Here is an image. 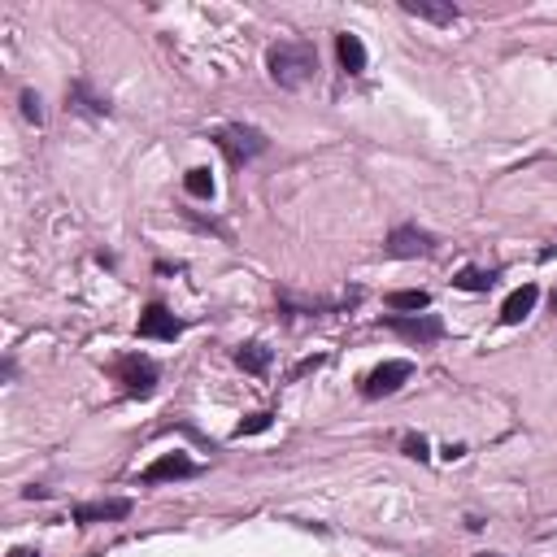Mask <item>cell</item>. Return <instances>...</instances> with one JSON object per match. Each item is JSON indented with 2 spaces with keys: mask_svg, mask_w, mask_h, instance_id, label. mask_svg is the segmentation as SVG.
Segmentation results:
<instances>
[{
  "mask_svg": "<svg viewBox=\"0 0 557 557\" xmlns=\"http://www.w3.org/2000/svg\"><path fill=\"white\" fill-rule=\"evenodd\" d=\"M266 70H270V79H275L278 87L297 92V87H305V83L314 79L319 53H314V44H305V40H278V44H270V53H266Z\"/></svg>",
  "mask_w": 557,
  "mask_h": 557,
  "instance_id": "1",
  "label": "cell"
},
{
  "mask_svg": "<svg viewBox=\"0 0 557 557\" xmlns=\"http://www.w3.org/2000/svg\"><path fill=\"white\" fill-rule=\"evenodd\" d=\"M214 144L227 153V161H231V166H244V161L261 157L270 139L261 136L258 127H248V122H227V127H218V131H214Z\"/></svg>",
  "mask_w": 557,
  "mask_h": 557,
  "instance_id": "2",
  "label": "cell"
},
{
  "mask_svg": "<svg viewBox=\"0 0 557 557\" xmlns=\"http://www.w3.org/2000/svg\"><path fill=\"white\" fill-rule=\"evenodd\" d=\"M118 379L127 383L131 397H153V388H157V366H153V358L131 353V358L118 361Z\"/></svg>",
  "mask_w": 557,
  "mask_h": 557,
  "instance_id": "3",
  "label": "cell"
},
{
  "mask_svg": "<svg viewBox=\"0 0 557 557\" xmlns=\"http://www.w3.org/2000/svg\"><path fill=\"white\" fill-rule=\"evenodd\" d=\"M436 248V236L431 231H418V227H397L392 236L383 239V253L388 258H427Z\"/></svg>",
  "mask_w": 557,
  "mask_h": 557,
  "instance_id": "4",
  "label": "cell"
},
{
  "mask_svg": "<svg viewBox=\"0 0 557 557\" xmlns=\"http://www.w3.org/2000/svg\"><path fill=\"white\" fill-rule=\"evenodd\" d=\"M383 327L397 331V336H405V339H418V344L444 336V322H440L436 314H392V319H383Z\"/></svg>",
  "mask_w": 557,
  "mask_h": 557,
  "instance_id": "5",
  "label": "cell"
},
{
  "mask_svg": "<svg viewBox=\"0 0 557 557\" xmlns=\"http://www.w3.org/2000/svg\"><path fill=\"white\" fill-rule=\"evenodd\" d=\"M410 375H414V366H410V361H383L379 370H370V375H366L361 392H366L370 400H375V397H392V392H397Z\"/></svg>",
  "mask_w": 557,
  "mask_h": 557,
  "instance_id": "6",
  "label": "cell"
},
{
  "mask_svg": "<svg viewBox=\"0 0 557 557\" xmlns=\"http://www.w3.org/2000/svg\"><path fill=\"white\" fill-rule=\"evenodd\" d=\"M139 336H144V339H179L183 336V322L175 319L166 305H157V300H153V305L139 314Z\"/></svg>",
  "mask_w": 557,
  "mask_h": 557,
  "instance_id": "7",
  "label": "cell"
},
{
  "mask_svg": "<svg viewBox=\"0 0 557 557\" xmlns=\"http://www.w3.org/2000/svg\"><path fill=\"white\" fill-rule=\"evenodd\" d=\"M197 471L200 466L187 458V453H166V458H157L139 479H144V483H161V479H192Z\"/></svg>",
  "mask_w": 557,
  "mask_h": 557,
  "instance_id": "8",
  "label": "cell"
},
{
  "mask_svg": "<svg viewBox=\"0 0 557 557\" xmlns=\"http://www.w3.org/2000/svg\"><path fill=\"white\" fill-rule=\"evenodd\" d=\"M131 514V501L118 497V501H92V505H79L75 510V522L79 527H92V522H109V518H127Z\"/></svg>",
  "mask_w": 557,
  "mask_h": 557,
  "instance_id": "9",
  "label": "cell"
},
{
  "mask_svg": "<svg viewBox=\"0 0 557 557\" xmlns=\"http://www.w3.org/2000/svg\"><path fill=\"white\" fill-rule=\"evenodd\" d=\"M400 9L410 14V18H427V22H440V26H449V22H458V5L453 0H400Z\"/></svg>",
  "mask_w": 557,
  "mask_h": 557,
  "instance_id": "10",
  "label": "cell"
},
{
  "mask_svg": "<svg viewBox=\"0 0 557 557\" xmlns=\"http://www.w3.org/2000/svg\"><path fill=\"white\" fill-rule=\"evenodd\" d=\"M536 300H540V288H536V283H522L518 292H510V297H505V305H501V322H510V327H514V322H522L532 309H536Z\"/></svg>",
  "mask_w": 557,
  "mask_h": 557,
  "instance_id": "11",
  "label": "cell"
},
{
  "mask_svg": "<svg viewBox=\"0 0 557 557\" xmlns=\"http://www.w3.org/2000/svg\"><path fill=\"white\" fill-rule=\"evenodd\" d=\"M336 53H339V66H344L349 75H361V70H366V44H361L358 35L339 31V35H336Z\"/></svg>",
  "mask_w": 557,
  "mask_h": 557,
  "instance_id": "12",
  "label": "cell"
},
{
  "mask_svg": "<svg viewBox=\"0 0 557 557\" xmlns=\"http://www.w3.org/2000/svg\"><path fill=\"white\" fill-rule=\"evenodd\" d=\"M236 361L244 366V370L261 375V370L270 366V349H266V344H239V349H236Z\"/></svg>",
  "mask_w": 557,
  "mask_h": 557,
  "instance_id": "13",
  "label": "cell"
},
{
  "mask_svg": "<svg viewBox=\"0 0 557 557\" xmlns=\"http://www.w3.org/2000/svg\"><path fill=\"white\" fill-rule=\"evenodd\" d=\"M183 187H187V197L209 200L214 197V175H209L205 166H197V170H187V175H183Z\"/></svg>",
  "mask_w": 557,
  "mask_h": 557,
  "instance_id": "14",
  "label": "cell"
},
{
  "mask_svg": "<svg viewBox=\"0 0 557 557\" xmlns=\"http://www.w3.org/2000/svg\"><path fill=\"white\" fill-rule=\"evenodd\" d=\"M453 283H458L461 292H488V288L497 283V275H492V270H479V266H466Z\"/></svg>",
  "mask_w": 557,
  "mask_h": 557,
  "instance_id": "15",
  "label": "cell"
},
{
  "mask_svg": "<svg viewBox=\"0 0 557 557\" xmlns=\"http://www.w3.org/2000/svg\"><path fill=\"white\" fill-rule=\"evenodd\" d=\"M388 305H392V309H427V305H431V292H422V288H410V292H392V297H388Z\"/></svg>",
  "mask_w": 557,
  "mask_h": 557,
  "instance_id": "16",
  "label": "cell"
},
{
  "mask_svg": "<svg viewBox=\"0 0 557 557\" xmlns=\"http://www.w3.org/2000/svg\"><path fill=\"white\" fill-rule=\"evenodd\" d=\"M70 105L75 109H83V114H92V118H100V114H109V105L105 100H96V96H87V87H70Z\"/></svg>",
  "mask_w": 557,
  "mask_h": 557,
  "instance_id": "17",
  "label": "cell"
},
{
  "mask_svg": "<svg viewBox=\"0 0 557 557\" xmlns=\"http://www.w3.org/2000/svg\"><path fill=\"white\" fill-rule=\"evenodd\" d=\"M270 422H275V414H253V418H244V422L236 427V436H258V431H266Z\"/></svg>",
  "mask_w": 557,
  "mask_h": 557,
  "instance_id": "18",
  "label": "cell"
},
{
  "mask_svg": "<svg viewBox=\"0 0 557 557\" xmlns=\"http://www.w3.org/2000/svg\"><path fill=\"white\" fill-rule=\"evenodd\" d=\"M22 114L35 122V127L44 122V109H40V96H35V92H22Z\"/></svg>",
  "mask_w": 557,
  "mask_h": 557,
  "instance_id": "19",
  "label": "cell"
},
{
  "mask_svg": "<svg viewBox=\"0 0 557 557\" xmlns=\"http://www.w3.org/2000/svg\"><path fill=\"white\" fill-rule=\"evenodd\" d=\"M322 361H327V358H322V353H314V358H305V361H297V370H292V375H288V379H292V383H297V379H305V375H314V370H319Z\"/></svg>",
  "mask_w": 557,
  "mask_h": 557,
  "instance_id": "20",
  "label": "cell"
},
{
  "mask_svg": "<svg viewBox=\"0 0 557 557\" xmlns=\"http://www.w3.org/2000/svg\"><path fill=\"white\" fill-rule=\"evenodd\" d=\"M405 453H410V458H418V461L431 458V453H427V440H422V436H405Z\"/></svg>",
  "mask_w": 557,
  "mask_h": 557,
  "instance_id": "21",
  "label": "cell"
},
{
  "mask_svg": "<svg viewBox=\"0 0 557 557\" xmlns=\"http://www.w3.org/2000/svg\"><path fill=\"white\" fill-rule=\"evenodd\" d=\"M22 497H26V501H44V497H48V488H35V483H31V488H26Z\"/></svg>",
  "mask_w": 557,
  "mask_h": 557,
  "instance_id": "22",
  "label": "cell"
},
{
  "mask_svg": "<svg viewBox=\"0 0 557 557\" xmlns=\"http://www.w3.org/2000/svg\"><path fill=\"white\" fill-rule=\"evenodd\" d=\"M9 557H40V553H35V549H14Z\"/></svg>",
  "mask_w": 557,
  "mask_h": 557,
  "instance_id": "23",
  "label": "cell"
},
{
  "mask_svg": "<svg viewBox=\"0 0 557 557\" xmlns=\"http://www.w3.org/2000/svg\"><path fill=\"white\" fill-rule=\"evenodd\" d=\"M479 557H501V553H479Z\"/></svg>",
  "mask_w": 557,
  "mask_h": 557,
  "instance_id": "24",
  "label": "cell"
},
{
  "mask_svg": "<svg viewBox=\"0 0 557 557\" xmlns=\"http://www.w3.org/2000/svg\"><path fill=\"white\" fill-rule=\"evenodd\" d=\"M553 309H557V292H553Z\"/></svg>",
  "mask_w": 557,
  "mask_h": 557,
  "instance_id": "25",
  "label": "cell"
}]
</instances>
